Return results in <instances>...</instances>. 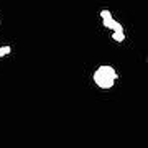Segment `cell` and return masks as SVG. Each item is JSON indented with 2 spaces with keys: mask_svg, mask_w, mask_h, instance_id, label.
Returning a JSON list of instances; mask_svg holds the SVG:
<instances>
[{
  "mask_svg": "<svg viewBox=\"0 0 148 148\" xmlns=\"http://www.w3.org/2000/svg\"><path fill=\"white\" fill-rule=\"evenodd\" d=\"M117 77L119 74L112 66H99V69H95L94 73V82L101 89H112Z\"/></svg>",
  "mask_w": 148,
  "mask_h": 148,
  "instance_id": "obj_1",
  "label": "cell"
},
{
  "mask_svg": "<svg viewBox=\"0 0 148 148\" xmlns=\"http://www.w3.org/2000/svg\"><path fill=\"white\" fill-rule=\"evenodd\" d=\"M102 25L109 30H112V33H125V28L122 27L120 23L112 16V18H107V20H102Z\"/></svg>",
  "mask_w": 148,
  "mask_h": 148,
  "instance_id": "obj_2",
  "label": "cell"
},
{
  "mask_svg": "<svg viewBox=\"0 0 148 148\" xmlns=\"http://www.w3.org/2000/svg\"><path fill=\"white\" fill-rule=\"evenodd\" d=\"M112 40H115L117 43H122L125 40V33H112Z\"/></svg>",
  "mask_w": 148,
  "mask_h": 148,
  "instance_id": "obj_3",
  "label": "cell"
},
{
  "mask_svg": "<svg viewBox=\"0 0 148 148\" xmlns=\"http://www.w3.org/2000/svg\"><path fill=\"white\" fill-rule=\"evenodd\" d=\"M12 48L10 46H0V58H3V56H7V54H10Z\"/></svg>",
  "mask_w": 148,
  "mask_h": 148,
  "instance_id": "obj_4",
  "label": "cell"
},
{
  "mask_svg": "<svg viewBox=\"0 0 148 148\" xmlns=\"http://www.w3.org/2000/svg\"><path fill=\"white\" fill-rule=\"evenodd\" d=\"M101 16H102V20H107V18H112V13L109 10H102L101 12Z\"/></svg>",
  "mask_w": 148,
  "mask_h": 148,
  "instance_id": "obj_5",
  "label": "cell"
}]
</instances>
